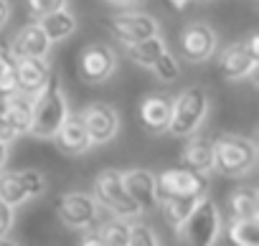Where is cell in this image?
Here are the masks:
<instances>
[{
	"mask_svg": "<svg viewBox=\"0 0 259 246\" xmlns=\"http://www.w3.org/2000/svg\"><path fill=\"white\" fill-rule=\"evenodd\" d=\"M69 114L71 112H69V96L64 91V84L59 74H51L46 86L33 96V122L28 135H33L36 140H54Z\"/></svg>",
	"mask_w": 259,
	"mask_h": 246,
	"instance_id": "cell-1",
	"label": "cell"
},
{
	"mask_svg": "<svg viewBox=\"0 0 259 246\" xmlns=\"http://www.w3.org/2000/svg\"><path fill=\"white\" fill-rule=\"evenodd\" d=\"M221 226H224V216L216 201L206 193L203 198H198L188 218L176 231L178 246H216L221 236Z\"/></svg>",
	"mask_w": 259,
	"mask_h": 246,
	"instance_id": "cell-2",
	"label": "cell"
},
{
	"mask_svg": "<svg viewBox=\"0 0 259 246\" xmlns=\"http://www.w3.org/2000/svg\"><path fill=\"white\" fill-rule=\"evenodd\" d=\"M211 96L206 86H188L178 96H173L170 109V125L168 132L173 137H193L208 117Z\"/></svg>",
	"mask_w": 259,
	"mask_h": 246,
	"instance_id": "cell-3",
	"label": "cell"
},
{
	"mask_svg": "<svg viewBox=\"0 0 259 246\" xmlns=\"http://www.w3.org/2000/svg\"><path fill=\"white\" fill-rule=\"evenodd\" d=\"M256 165V142L244 135H221L213 140V170L226 178H244Z\"/></svg>",
	"mask_w": 259,
	"mask_h": 246,
	"instance_id": "cell-4",
	"label": "cell"
},
{
	"mask_svg": "<svg viewBox=\"0 0 259 246\" xmlns=\"http://www.w3.org/2000/svg\"><path fill=\"white\" fill-rule=\"evenodd\" d=\"M99 206H104L114 218H124V221H133L138 218L143 211L133 203V198L127 195L124 190V183H122V173L119 170H102L97 178H94V193Z\"/></svg>",
	"mask_w": 259,
	"mask_h": 246,
	"instance_id": "cell-5",
	"label": "cell"
},
{
	"mask_svg": "<svg viewBox=\"0 0 259 246\" xmlns=\"http://www.w3.org/2000/svg\"><path fill=\"white\" fill-rule=\"evenodd\" d=\"M158 201L163 198H203L208 193V175L188 170L183 165L168 168L155 178Z\"/></svg>",
	"mask_w": 259,
	"mask_h": 246,
	"instance_id": "cell-6",
	"label": "cell"
},
{
	"mask_svg": "<svg viewBox=\"0 0 259 246\" xmlns=\"http://www.w3.org/2000/svg\"><path fill=\"white\" fill-rule=\"evenodd\" d=\"M56 216L66 228L74 231H84L97 226L99 221V203L92 193H81V190H71L64 193L56 201Z\"/></svg>",
	"mask_w": 259,
	"mask_h": 246,
	"instance_id": "cell-7",
	"label": "cell"
},
{
	"mask_svg": "<svg viewBox=\"0 0 259 246\" xmlns=\"http://www.w3.org/2000/svg\"><path fill=\"white\" fill-rule=\"evenodd\" d=\"M117 69V54L107 43H89L76 59L79 79L87 84H104Z\"/></svg>",
	"mask_w": 259,
	"mask_h": 246,
	"instance_id": "cell-8",
	"label": "cell"
},
{
	"mask_svg": "<svg viewBox=\"0 0 259 246\" xmlns=\"http://www.w3.org/2000/svg\"><path fill=\"white\" fill-rule=\"evenodd\" d=\"M79 119L84 122L92 145H107L119 132V114L112 104H104V102H94L84 107L79 112Z\"/></svg>",
	"mask_w": 259,
	"mask_h": 246,
	"instance_id": "cell-9",
	"label": "cell"
},
{
	"mask_svg": "<svg viewBox=\"0 0 259 246\" xmlns=\"http://www.w3.org/2000/svg\"><path fill=\"white\" fill-rule=\"evenodd\" d=\"M181 56L191 64H203L216 54V33L208 23H188L178 38Z\"/></svg>",
	"mask_w": 259,
	"mask_h": 246,
	"instance_id": "cell-10",
	"label": "cell"
},
{
	"mask_svg": "<svg viewBox=\"0 0 259 246\" xmlns=\"http://www.w3.org/2000/svg\"><path fill=\"white\" fill-rule=\"evenodd\" d=\"M112 33L122 43H135V41L158 36L160 21L150 13H143V11H124V13L112 18Z\"/></svg>",
	"mask_w": 259,
	"mask_h": 246,
	"instance_id": "cell-11",
	"label": "cell"
},
{
	"mask_svg": "<svg viewBox=\"0 0 259 246\" xmlns=\"http://www.w3.org/2000/svg\"><path fill=\"white\" fill-rule=\"evenodd\" d=\"M122 183L127 195L133 198V203L145 213L158 208V193H155V175L145 168H133L122 173Z\"/></svg>",
	"mask_w": 259,
	"mask_h": 246,
	"instance_id": "cell-12",
	"label": "cell"
},
{
	"mask_svg": "<svg viewBox=\"0 0 259 246\" xmlns=\"http://www.w3.org/2000/svg\"><path fill=\"white\" fill-rule=\"evenodd\" d=\"M170 109H173V96H168V94H148V96L140 102V109H138L140 125H143L150 135H163V132H168Z\"/></svg>",
	"mask_w": 259,
	"mask_h": 246,
	"instance_id": "cell-13",
	"label": "cell"
},
{
	"mask_svg": "<svg viewBox=\"0 0 259 246\" xmlns=\"http://www.w3.org/2000/svg\"><path fill=\"white\" fill-rule=\"evenodd\" d=\"M256 61L259 59H254L244 48V43L239 41V43H231V46H226L221 51V56H219V71H221V76L226 81H241V79L254 76Z\"/></svg>",
	"mask_w": 259,
	"mask_h": 246,
	"instance_id": "cell-14",
	"label": "cell"
},
{
	"mask_svg": "<svg viewBox=\"0 0 259 246\" xmlns=\"http://www.w3.org/2000/svg\"><path fill=\"white\" fill-rule=\"evenodd\" d=\"M54 74L49 59H16V89L36 96Z\"/></svg>",
	"mask_w": 259,
	"mask_h": 246,
	"instance_id": "cell-15",
	"label": "cell"
},
{
	"mask_svg": "<svg viewBox=\"0 0 259 246\" xmlns=\"http://www.w3.org/2000/svg\"><path fill=\"white\" fill-rule=\"evenodd\" d=\"M11 51H13L16 59H49L51 41L44 33V28L38 26V21H33V23H26L16 33V38L11 43Z\"/></svg>",
	"mask_w": 259,
	"mask_h": 246,
	"instance_id": "cell-16",
	"label": "cell"
},
{
	"mask_svg": "<svg viewBox=\"0 0 259 246\" xmlns=\"http://www.w3.org/2000/svg\"><path fill=\"white\" fill-rule=\"evenodd\" d=\"M54 140H56V147H59L64 155H71V158L84 155L89 147H94L92 140H89V135H87L84 122L79 119V114H69V117L64 119V125L59 127V132H56Z\"/></svg>",
	"mask_w": 259,
	"mask_h": 246,
	"instance_id": "cell-17",
	"label": "cell"
},
{
	"mask_svg": "<svg viewBox=\"0 0 259 246\" xmlns=\"http://www.w3.org/2000/svg\"><path fill=\"white\" fill-rule=\"evenodd\" d=\"M181 165L201 175H208L213 170V142L206 137H191L181 150Z\"/></svg>",
	"mask_w": 259,
	"mask_h": 246,
	"instance_id": "cell-18",
	"label": "cell"
},
{
	"mask_svg": "<svg viewBox=\"0 0 259 246\" xmlns=\"http://www.w3.org/2000/svg\"><path fill=\"white\" fill-rule=\"evenodd\" d=\"M6 119L11 122V127L16 130V135H28L31 122H33V96L23 94V91H11L6 96Z\"/></svg>",
	"mask_w": 259,
	"mask_h": 246,
	"instance_id": "cell-19",
	"label": "cell"
},
{
	"mask_svg": "<svg viewBox=\"0 0 259 246\" xmlns=\"http://www.w3.org/2000/svg\"><path fill=\"white\" fill-rule=\"evenodd\" d=\"M226 211L231 221H251L259 218V193L251 185H239L229 193Z\"/></svg>",
	"mask_w": 259,
	"mask_h": 246,
	"instance_id": "cell-20",
	"label": "cell"
},
{
	"mask_svg": "<svg viewBox=\"0 0 259 246\" xmlns=\"http://www.w3.org/2000/svg\"><path fill=\"white\" fill-rule=\"evenodd\" d=\"M124 46V54L130 56V61L143 66V69H153V64L158 61V56L163 51H168L163 36H150V38H143V41H135V43H122Z\"/></svg>",
	"mask_w": 259,
	"mask_h": 246,
	"instance_id": "cell-21",
	"label": "cell"
},
{
	"mask_svg": "<svg viewBox=\"0 0 259 246\" xmlns=\"http://www.w3.org/2000/svg\"><path fill=\"white\" fill-rule=\"evenodd\" d=\"M38 26L44 28V33L49 36V41H64V38H71L79 28V21L76 16L69 11V8H61L56 13H49L44 18H38Z\"/></svg>",
	"mask_w": 259,
	"mask_h": 246,
	"instance_id": "cell-22",
	"label": "cell"
},
{
	"mask_svg": "<svg viewBox=\"0 0 259 246\" xmlns=\"http://www.w3.org/2000/svg\"><path fill=\"white\" fill-rule=\"evenodd\" d=\"M221 233L226 236L229 246H259V218L251 221H226L221 226Z\"/></svg>",
	"mask_w": 259,
	"mask_h": 246,
	"instance_id": "cell-23",
	"label": "cell"
},
{
	"mask_svg": "<svg viewBox=\"0 0 259 246\" xmlns=\"http://www.w3.org/2000/svg\"><path fill=\"white\" fill-rule=\"evenodd\" d=\"M196 203H198V198H163V201H158V208H160L163 221L173 231H178L181 223L188 218V213L193 211Z\"/></svg>",
	"mask_w": 259,
	"mask_h": 246,
	"instance_id": "cell-24",
	"label": "cell"
},
{
	"mask_svg": "<svg viewBox=\"0 0 259 246\" xmlns=\"http://www.w3.org/2000/svg\"><path fill=\"white\" fill-rule=\"evenodd\" d=\"M0 201H6L13 208H21L23 203H28L26 188L16 170H0Z\"/></svg>",
	"mask_w": 259,
	"mask_h": 246,
	"instance_id": "cell-25",
	"label": "cell"
},
{
	"mask_svg": "<svg viewBox=\"0 0 259 246\" xmlns=\"http://www.w3.org/2000/svg\"><path fill=\"white\" fill-rule=\"evenodd\" d=\"M97 236L102 238L104 246H127V238H130V221L124 218H109L104 221L99 228H97Z\"/></svg>",
	"mask_w": 259,
	"mask_h": 246,
	"instance_id": "cell-26",
	"label": "cell"
},
{
	"mask_svg": "<svg viewBox=\"0 0 259 246\" xmlns=\"http://www.w3.org/2000/svg\"><path fill=\"white\" fill-rule=\"evenodd\" d=\"M16 91V56L11 46L0 43V94Z\"/></svg>",
	"mask_w": 259,
	"mask_h": 246,
	"instance_id": "cell-27",
	"label": "cell"
},
{
	"mask_svg": "<svg viewBox=\"0 0 259 246\" xmlns=\"http://www.w3.org/2000/svg\"><path fill=\"white\" fill-rule=\"evenodd\" d=\"M18 175H21V183H23V188H26L28 201H36V198H41V195L46 193L49 180H46V175H44L41 170L28 168V170H18Z\"/></svg>",
	"mask_w": 259,
	"mask_h": 246,
	"instance_id": "cell-28",
	"label": "cell"
},
{
	"mask_svg": "<svg viewBox=\"0 0 259 246\" xmlns=\"http://www.w3.org/2000/svg\"><path fill=\"white\" fill-rule=\"evenodd\" d=\"M155 76H158V81H173V79H178V74H181V64H178V59L170 54V51H163L160 56H158V61L153 64V69H150Z\"/></svg>",
	"mask_w": 259,
	"mask_h": 246,
	"instance_id": "cell-29",
	"label": "cell"
},
{
	"mask_svg": "<svg viewBox=\"0 0 259 246\" xmlns=\"http://www.w3.org/2000/svg\"><path fill=\"white\" fill-rule=\"evenodd\" d=\"M127 246H160V236L155 233L153 226H148V223H135V226H130Z\"/></svg>",
	"mask_w": 259,
	"mask_h": 246,
	"instance_id": "cell-30",
	"label": "cell"
},
{
	"mask_svg": "<svg viewBox=\"0 0 259 246\" xmlns=\"http://www.w3.org/2000/svg\"><path fill=\"white\" fill-rule=\"evenodd\" d=\"M26 3H28L31 18H36V21L49 16V13H56L61 8H69V0H26Z\"/></svg>",
	"mask_w": 259,
	"mask_h": 246,
	"instance_id": "cell-31",
	"label": "cell"
},
{
	"mask_svg": "<svg viewBox=\"0 0 259 246\" xmlns=\"http://www.w3.org/2000/svg\"><path fill=\"white\" fill-rule=\"evenodd\" d=\"M13 223H16V208L0 201V236H11Z\"/></svg>",
	"mask_w": 259,
	"mask_h": 246,
	"instance_id": "cell-32",
	"label": "cell"
},
{
	"mask_svg": "<svg viewBox=\"0 0 259 246\" xmlns=\"http://www.w3.org/2000/svg\"><path fill=\"white\" fill-rule=\"evenodd\" d=\"M241 43H244V48H246L254 59H259V33H249Z\"/></svg>",
	"mask_w": 259,
	"mask_h": 246,
	"instance_id": "cell-33",
	"label": "cell"
},
{
	"mask_svg": "<svg viewBox=\"0 0 259 246\" xmlns=\"http://www.w3.org/2000/svg\"><path fill=\"white\" fill-rule=\"evenodd\" d=\"M79 246H104V243L97 236V231H89V233H84V238L79 241Z\"/></svg>",
	"mask_w": 259,
	"mask_h": 246,
	"instance_id": "cell-34",
	"label": "cell"
},
{
	"mask_svg": "<svg viewBox=\"0 0 259 246\" xmlns=\"http://www.w3.org/2000/svg\"><path fill=\"white\" fill-rule=\"evenodd\" d=\"M11 18V3L8 0H0V28H3Z\"/></svg>",
	"mask_w": 259,
	"mask_h": 246,
	"instance_id": "cell-35",
	"label": "cell"
},
{
	"mask_svg": "<svg viewBox=\"0 0 259 246\" xmlns=\"http://www.w3.org/2000/svg\"><path fill=\"white\" fill-rule=\"evenodd\" d=\"M191 3H193V0H165V6H168L170 11H178V13H181V11H186Z\"/></svg>",
	"mask_w": 259,
	"mask_h": 246,
	"instance_id": "cell-36",
	"label": "cell"
},
{
	"mask_svg": "<svg viewBox=\"0 0 259 246\" xmlns=\"http://www.w3.org/2000/svg\"><path fill=\"white\" fill-rule=\"evenodd\" d=\"M8 155H11V145L0 140V170L6 168V163H8Z\"/></svg>",
	"mask_w": 259,
	"mask_h": 246,
	"instance_id": "cell-37",
	"label": "cell"
},
{
	"mask_svg": "<svg viewBox=\"0 0 259 246\" xmlns=\"http://www.w3.org/2000/svg\"><path fill=\"white\" fill-rule=\"evenodd\" d=\"M104 3H112V6H140L145 0H104Z\"/></svg>",
	"mask_w": 259,
	"mask_h": 246,
	"instance_id": "cell-38",
	"label": "cell"
},
{
	"mask_svg": "<svg viewBox=\"0 0 259 246\" xmlns=\"http://www.w3.org/2000/svg\"><path fill=\"white\" fill-rule=\"evenodd\" d=\"M0 246H18L13 238H8V236H0Z\"/></svg>",
	"mask_w": 259,
	"mask_h": 246,
	"instance_id": "cell-39",
	"label": "cell"
},
{
	"mask_svg": "<svg viewBox=\"0 0 259 246\" xmlns=\"http://www.w3.org/2000/svg\"><path fill=\"white\" fill-rule=\"evenodd\" d=\"M6 96H8V94H0V117L6 114Z\"/></svg>",
	"mask_w": 259,
	"mask_h": 246,
	"instance_id": "cell-40",
	"label": "cell"
},
{
	"mask_svg": "<svg viewBox=\"0 0 259 246\" xmlns=\"http://www.w3.org/2000/svg\"><path fill=\"white\" fill-rule=\"evenodd\" d=\"M198 3H206V0H198Z\"/></svg>",
	"mask_w": 259,
	"mask_h": 246,
	"instance_id": "cell-41",
	"label": "cell"
}]
</instances>
